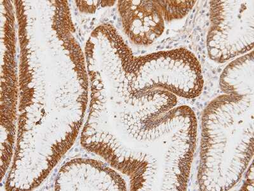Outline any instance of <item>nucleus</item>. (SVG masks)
<instances>
[{
    "label": "nucleus",
    "mask_w": 254,
    "mask_h": 191,
    "mask_svg": "<svg viewBox=\"0 0 254 191\" xmlns=\"http://www.w3.org/2000/svg\"><path fill=\"white\" fill-rule=\"evenodd\" d=\"M195 1H156L165 21L181 19L193 7Z\"/></svg>",
    "instance_id": "obj_3"
},
{
    "label": "nucleus",
    "mask_w": 254,
    "mask_h": 191,
    "mask_svg": "<svg viewBox=\"0 0 254 191\" xmlns=\"http://www.w3.org/2000/svg\"><path fill=\"white\" fill-rule=\"evenodd\" d=\"M211 26L207 36L210 58L230 61L254 47V1H211Z\"/></svg>",
    "instance_id": "obj_1"
},
{
    "label": "nucleus",
    "mask_w": 254,
    "mask_h": 191,
    "mask_svg": "<svg viewBox=\"0 0 254 191\" xmlns=\"http://www.w3.org/2000/svg\"><path fill=\"white\" fill-rule=\"evenodd\" d=\"M121 5L127 31L135 42L148 45L162 36L165 20L156 1H130Z\"/></svg>",
    "instance_id": "obj_2"
}]
</instances>
